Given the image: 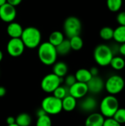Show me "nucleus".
<instances>
[{
    "mask_svg": "<svg viewBox=\"0 0 125 126\" xmlns=\"http://www.w3.org/2000/svg\"><path fill=\"white\" fill-rule=\"evenodd\" d=\"M38 55L40 61L46 66H52L57 58V52L56 47L49 42L46 41L41 43L38 49Z\"/></svg>",
    "mask_w": 125,
    "mask_h": 126,
    "instance_id": "1",
    "label": "nucleus"
},
{
    "mask_svg": "<svg viewBox=\"0 0 125 126\" xmlns=\"http://www.w3.org/2000/svg\"><path fill=\"white\" fill-rule=\"evenodd\" d=\"M28 49H35L41 44L42 35L41 31L35 27H28L24 29L20 38Z\"/></svg>",
    "mask_w": 125,
    "mask_h": 126,
    "instance_id": "2",
    "label": "nucleus"
},
{
    "mask_svg": "<svg viewBox=\"0 0 125 126\" xmlns=\"http://www.w3.org/2000/svg\"><path fill=\"white\" fill-rule=\"evenodd\" d=\"M113 58V52L112 49L106 44H99L94 49V58L96 63L100 66L110 65Z\"/></svg>",
    "mask_w": 125,
    "mask_h": 126,
    "instance_id": "3",
    "label": "nucleus"
},
{
    "mask_svg": "<svg viewBox=\"0 0 125 126\" xmlns=\"http://www.w3.org/2000/svg\"><path fill=\"white\" fill-rule=\"evenodd\" d=\"M119 108L118 99L114 95H108L105 97L99 105L100 113L104 117H113L116 111Z\"/></svg>",
    "mask_w": 125,
    "mask_h": 126,
    "instance_id": "4",
    "label": "nucleus"
},
{
    "mask_svg": "<svg viewBox=\"0 0 125 126\" xmlns=\"http://www.w3.org/2000/svg\"><path fill=\"white\" fill-rule=\"evenodd\" d=\"M41 109L49 115H56L63 111L62 100L52 96H48L43 99L41 102Z\"/></svg>",
    "mask_w": 125,
    "mask_h": 126,
    "instance_id": "5",
    "label": "nucleus"
},
{
    "mask_svg": "<svg viewBox=\"0 0 125 126\" xmlns=\"http://www.w3.org/2000/svg\"><path fill=\"white\" fill-rule=\"evenodd\" d=\"M82 30V23L76 16H69L66 18L63 23L64 34L71 38L76 35H80Z\"/></svg>",
    "mask_w": 125,
    "mask_h": 126,
    "instance_id": "6",
    "label": "nucleus"
},
{
    "mask_svg": "<svg viewBox=\"0 0 125 126\" xmlns=\"http://www.w3.org/2000/svg\"><path fill=\"white\" fill-rule=\"evenodd\" d=\"M125 82L122 77L114 75L109 77L105 83V89L111 95L120 93L125 88Z\"/></svg>",
    "mask_w": 125,
    "mask_h": 126,
    "instance_id": "7",
    "label": "nucleus"
},
{
    "mask_svg": "<svg viewBox=\"0 0 125 126\" xmlns=\"http://www.w3.org/2000/svg\"><path fill=\"white\" fill-rule=\"evenodd\" d=\"M63 78H60L53 73L44 76L41 83L42 90L46 93H53V92L61 84Z\"/></svg>",
    "mask_w": 125,
    "mask_h": 126,
    "instance_id": "8",
    "label": "nucleus"
},
{
    "mask_svg": "<svg viewBox=\"0 0 125 126\" xmlns=\"http://www.w3.org/2000/svg\"><path fill=\"white\" fill-rule=\"evenodd\" d=\"M25 49V47L21 39L19 38H10L7 44V52L13 58L21 56Z\"/></svg>",
    "mask_w": 125,
    "mask_h": 126,
    "instance_id": "9",
    "label": "nucleus"
},
{
    "mask_svg": "<svg viewBox=\"0 0 125 126\" xmlns=\"http://www.w3.org/2000/svg\"><path fill=\"white\" fill-rule=\"evenodd\" d=\"M16 17L15 7L8 4L7 2L0 7V19L5 23L14 21Z\"/></svg>",
    "mask_w": 125,
    "mask_h": 126,
    "instance_id": "10",
    "label": "nucleus"
},
{
    "mask_svg": "<svg viewBox=\"0 0 125 126\" xmlns=\"http://www.w3.org/2000/svg\"><path fill=\"white\" fill-rule=\"evenodd\" d=\"M88 92L86 83L76 82L74 85L69 88V94L75 99H82L86 96Z\"/></svg>",
    "mask_w": 125,
    "mask_h": 126,
    "instance_id": "11",
    "label": "nucleus"
},
{
    "mask_svg": "<svg viewBox=\"0 0 125 126\" xmlns=\"http://www.w3.org/2000/svg\"><path fill=\"white\" fill-rule=\"evenodd\" d=\"M88 92L97 94L100 93L105 88V83L99 76H93L91 80L86 83Z\"/></svg>",
    "mask_w": 125,
    "mask_h": 126,
    "instance_id": "12",
    "label": "nucleus"
},
{
    "mask_svg": "<svg viewBox=\"0 0 125 126\" xmlns=\"http://www.w3.org/2000/svg\"><path fill=\"white\" fill-rule=\"evenodd\" d=\"M79 106L80 110L83 112L93 113L97 107V101L93 97H84L82 98Z\"/></svg>",
    "mask_w": 125,
    "mask_h": 126,
    "instance_id": "13",
    "label": "nucleus"
},
{
    "mask_svg": "<svg viewBox=\"0 0 125 126\" xmlns=\"http://www.w3.org/2000/svg\"><path fill=\"white\" fill-rule=\"evenodd\" d=\"M24 28L22 26L15 21H13L8 24L7 27V33L10 38H21Z\"/></svg>",
    "mask_w": 125,
    "mask_h": 126,
    "instance_id": "14",
    "label": "nucleus"
},
{
    "mask_svg": "<svg viewBox=\"0 0 125 126\" xmlns=\"http://www.w3.org/2000/svg\"><path fill=\"white\" fill-rule=\"evenodd\" d=\"M104 121L105 117L101 114V113L93 112L86 118L84 126H102Z\"/></svg>",
    "mask_w": 125,
    "mask_h": 126,
    "instance_id": "15",
    "label": "nucleus"
},
{
    "mask_svg": "<svg viewBox=\"0 0 125 126\" xmlns=\"http://www.w3.org/2000/svg\"><path fill=\"white\" fill-rule=\"evenodd\" d=\"M52 73L60 78H64L66 75H67V73H68L67 64L63 61H58V62L56 61L53 64Z\"/></svg>",
    "mask_w": 125,
    "mask_h": 126,
    "instance_id": "16",
    "label": "nucleus"
},
{
    "mask_svg": "<svg viewBox=\"0 0 125 126\" xmlns=\"http://www.w3.org/2000/svg\"><path fill=\"white\" fill-rule=\"evenodd\" d=\"M77 105V99L69 94L62 100V109L67 112L74 111L76 109Z\"/></svg>",
    "mask_w": 125,
    "mask_h": 126,
    "instance_id": "17",
    "label": "nucleus"
},
{
    "mask_svg": "<svg viewBox=\"0 0 125 126\" xmlns=\"http://www.w3.org/2000/svg\"><path fill=\"white\" fill-rule=\"evenodd\" d=\"M74 76H75V78L77 82L84 83H87L92 78V75H91L89 69H83V68L78 69L76 72Z\"/></svg>",
    "mask_w": 125,
    "mask_h": 126,
    "instance_id": "18",
    "label": "nucleus"
},
{
    "mask_svg": "<svg viewBox=\"0 0 125 126\" xmlns=\"http://www.w3.org/2000/svg\"><path fill=\"white\" fill-rule=\"evenodd\" d=\"M65 39L64 37V34L58 30L54 31L52 32L49 36V41L51 44H52L53 46H55V47L57 46H58L63 40Z\"/></svg>",
    "mask_w": 125,
    "mask_h": 126,
    "instance_id": "19",
    "label": "nucleus"
},
{
    "mask_svg": "<svg viewBox=\"0 0 125 126\" xmlns=\"http://www.w3.org/2000/svg\"><path fill=\"white\" fill-rule=\"evenodd\" d=\"M56 50L57 52V55L64 56L68 55L70 51L71 50L70 42L69 39H64L58 46L56 47Z\"/></svg>",
    "mask_w": 125,
    "mask_h": 126,
    "instance_id": "20",
    "label": "nucleus"
},
{
    "mask_svg": "<svg viewBox=\"0 0 125 126\" xmlns=\"http://www.w3.org/2000/svg\"><path fill=\"white\" fill-rule=\"evenodd\" d=\"M31 123V116L27 113H21L15 118V124L18 126H29Z\"/></svg>",
    "mask_w": 125,
    "mask_h": 126,
    "instance_id": "21",
    "label": "nucleus"
},
{
    "mask_svg": "<svg viewBox=\"0 0 125 126\" xmlns=\"http://www.w3.org/2000/svg\"><path fill=\"white\" fill-rule=\"evenodd\" d=\"M113 39L119 43H125V26L119 25L113 31Z\"/></svg>",
    "mask_w": 125,
    "mask_h": 126,
    "instance_id": "22",
    "label": "nucleus"
},
{
    "mask_svg": "<svg viewBox=\"0 0 125 126\" xmlns=\"http://www.w3.org/2000/svg\"><path fill=\"white\" fill-rule=\"evenodd\" d=\"M110 65L115 70H122L125 66V59L120 56H113Z\"/></svg>",
    "mask_w": 125,
    "mask_h": 126,
    "instance_id": "23",
    "label": "nucleus"
},
{
    "mask_svg": "<svg viewBox=\"0 0 125 126\" xmlns=\"http://www.w3.org/2000/svg\"><path fill=\"white\" fill-rule=\"evenodd\" d=\"M69 42H70L71 49H73L74 51H79L83 48V41L82 38L80 35L74 36V37L69 38Z\"/></svg>",
    "mask_w": 125,
    "mask_h": 126,
    "instance_id": "24",
    "label": "nucleus"
},
{
    "mask_svg": "<svg viewBox=\"0 0 125 126\" xmlns=\"http://www.w3.org/2000/svg\"><path fill=\"white\" fill-rule=\"evenodd\" d=\"M113 31L114 30L110 27H104L100 30L99 35L102 39L108 41L113 38Z\"/></svg>",
    "mask_w": 125,
    "mask_h": 126,
    "instance_id": "25",
    "label": "nucleus"
},
{
    "mask_svg": "<svg viewBox=\"0 0 125 126\" xmlns=\"http://www.w3.org/2000/svg\"><path fill=\"white\" fill-rule=\"evenodd\" d=\"M123 0H107V7L111 12H118L122 6Z\"/></svg>",
    "mask_w": 125,
    "mask_h": 126,
    "instance_id": "26",
    "label": "nucleus"
},
{
    "mask_svg": "<svg viewBox=\"0 0 125 126\" xmlns=\"http://www.w3.org/2000/svg\"><path fill=\"white\" fill-rule=\"evenodd\" d=\"M69 94V88H67L66 86H59L53 92V96L61 100Z\"/></svg>",
    "mask_w": 125,
    "mask_h": 126,
    "instance_id": "27",
    "label": "nucleus"
},
{
    "mask_svg": "<svg viewBox=\"0 0 125 126\" xmlns=\"http://www.w3.org/2000/svg\"><path fill=\"white\" fill-rule=\"evenodd\" d=\"M113 118L117 121L119 123L124 124L125 123V108H119L118 110L114 114Z\"/></svg>",
    "mask_w": 125,
    "mask_h": 126,
    "instance_id": "28",
    "label": "nucleus"
},
{
    "mask_svg": "<svg viewBox=\"0 0 125 126\" xmlns=\"http://www.w3.org/2000/svg\"><path fill=\"white\" fill-rule=\"evenodd\" d=\"M36 126H52V120L48 114H44L38 117Z\"/></svg>",
    "mask_w": 125,
    "mask_h": 126,
    "instance_id": "29",
    "label": "nucleus"
},
{
    "mask_svg": "<svg viewBox=\"0 0 125 126\" xmlns=\"http://www.w3.org/2000/svg\"><path fill=\"white\" fill-rule=\"evenodd\" d=\"M77 82V80L75 78V76L73 75H68L65 76V79H64V83H65V86L67 88L71 87L72 85H74L75 83Z\"/></svg>",
    "mask_w": 125,
    "mask_h": 126,
    "instance_id": "30",
    "label": "nucleus"
},
{
    "mask_svg": "<svg viewBox=\"0 0 125 126\" xmlns=\"http://www.w3.org/2000/svg\"><path fill=\"white\" fill-rule=\"evenodd\" d=\"M102 126H121V124L116 121L113 117L105 119Z\"/></svg>",
    "mask_w": 125,
    "mask_h": 126,
    "instance_id": "31",
    "label": "nucleus"
},
{
    "mask_svg": "<svg viewBox=\"0 0 125 126\" xmlns=\"http://www.w3.org/2000/svg\"><path fill=\"white\" fill-rule=\"evenodd\" d=\"M116 21L121 26H125V11L119 13L116 16Z\"/></svg>",
    "mask_w": 125,
    "mask_h": 126,
    "instance_id": "32",
    "label": "nucleus"
},
{
    "mask_svg": "<svg viewBox=\"0 0 125 126\" xmlns=\"http://www.w3.org/2000/svg\"><path fill=\"white\" fill-rule=\"evenodd\" d=\"M22 0H7V2L14 7H16L21 4Z\"/></svg>",
    "mask_w": 125,
    "mask_h": 126,
    "instance_id": "33",
    "label": "nucleus"
},
{
    "mask_svg": "<svg viewBox=\"0 0 125 126\" xmlns=\"http://www.w3.org/2000/svg\"><path fill=\"white\" fill-rule=\"evenodd\" d=\"M6 123H7V126L15 123V118L13 117H12V116H10V117H7V119H6Z\"/></svg>",
    "mask_w": 125,
    "mask_h": 126,
    "instance_id": "34",
    "label": "nucleus"
},
{
    "mask_svg": "<svg viewBox=\"0 0 125 126\" xmlns=\"http://www.w3.org/2000/svg\"><path fill=\"white\" fill-rule=\"evenodd\" d=\"M89 71H90V72H91L92 77H93V76H97L98 74H99V69H98L97 67H95V66L91 68V69H89Z\"/></svg>",
    "mask_w": 125,
    "mask_h": 126,
    "instance_id": "35",
    "label": "nucleus"
},
{
    "mask_svg": "<svg viewBox=\"0 0 125 126\" xmlns=\"http://www.w3.org/2000/svg\"><path fill=\"white\" fill-rule=\"evenodd\" d=\"M119 52L122 55L125 56V43L121 44V45L119 48Z\"/></svg>",
    "mask_w": 125,
    "mask_h": 126,
    "instance_id": "36",
    "label": "nucleus"
},
{
    "mask_svg": "<svg viewBox=\"0 0 125 126\" xmlns=\"http://www.w3.org/2000/svg\"><path fill=\"white\" fill-rule=\"evenodd\" d=\"M6 92H7L6 89L3 86H0V97H3L6 94Z\"/></svg>",
    "mask_w": 125,
    "mask_h": 126,
    "instance_id": "37",
    "label": "nucleus"
},
{
    "mask_svg": "<svg viewBox=\"0 0 125 126\" xmlns=\"http://www.w3.org/2000/svg\"><path fill=\"white\" fill-rule=\"evenodd\" d=\"M44 114H46V113L43 110V109H38V111H37V115H38V117H41V116H42V115H44Z\"/></svg>",
    "mask_w": 125,
    "mask_h": 126,
    "instance_id": "38",
    "label": "nucleus"
},
{
    "mask_svg": "<svg viewBox=\"0 0 125 126\" xmlns=\"http://www.w3.org/2000/svg\"><path fill=\"white\" fill-rule=\"evenodd\" d=\"M7 3V0H0V7Z\"/></svg>",
    "mask_w": 125,
    "mask_h": 126,
    "instance_id": "39",
    "label": "nucleus"
},
{
    "mask_svg": "<svg viewBox=\"0 0 125 126\" xmlns=\"http://www.w3.org/2000/svg\"><path fill=\"white\" fill-rule=\"evenodd\" d=\"M2 59H3V52L0 50V62L2 61Z\"/></svg>",
    "mask_w": 125,
    "mask_h": 126,
    "instance_id": "40",
    "label": "nucleus"
},
{
    "mask_svg": "<svg viewBox=\"0 0 125 126\" xmlns=\"http://www.w3.org/2000/svg\"><path fill=\"white\" fill-rule=\"evenodd\" d=\"M18 126L17 124H15V123H14V124H12V125H9V126Z\"/></svg>",
    "mask_w": 125,
    "mask_h": 126,
    "instance_id": "41",
    "label": "nucleus"
},
{
    "mask_svg": "<svg viewBox=\"0 0 125 126\" xmlns=\"http://www.w3.org/2000/svg\"></svg>",
    "mask_w": 125,
    "mask_h": 126,
    "instance_id": "42",
    "label": "nucleus"
}]
</instances>
